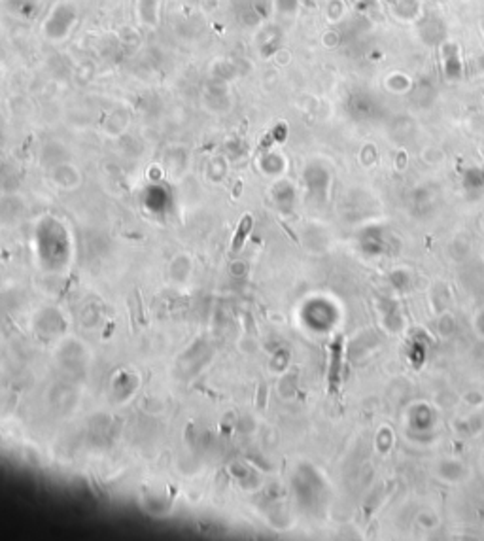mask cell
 <instances>
[{
    "instance_id": "1",
    "label": "cell",
    "mask_w": 484,
    "mask_h": 541,
    "mask_svg": "<svg viewBox=\"0 0 484 541\" xmlns=\"http://www.w3.org/2000/svg\"><path fill=\"white\" fill-rule=\"evenodd\" d=\"M252 225H253V220H252V216H250V214H246V216L240 220L239 229H237L235 237H233V242H231V252L233 254H237L240 248H242L246 237H248V235H250V231H252Z\"/></svg>"
}]
</instances>
